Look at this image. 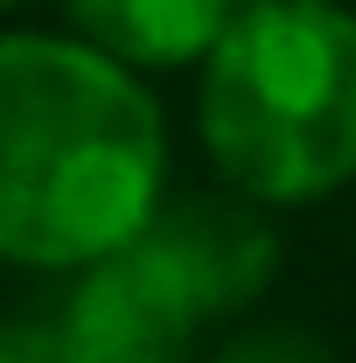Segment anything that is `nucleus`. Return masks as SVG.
I'll return each instance as SVG.
<instances>
[{
	"label": "nucleus",
	"mask_w": 356,
	"mask_h": 363,
	"mask_svg": "<svg viewBox=\"0 0 356 363\" xmlns=\"http://www.w3.org/2000/svg\"><path fill=\"white\" fill-rule=\"evenodd\" d=\"M0 363H77L56 301H28L0 315Z\"/></svg>",
	"instance_id": "nucleus-7"
},
{
	"label": "nucleus",
	"mask_w": 356,
	"mask_h": 363,
	"mask_svg": "<svg viewBox=\"0 0 356 363\" xmlns=\"http://www.w3.org/2000/svg\"><path fill=\"white\" fill-rule=\"evenodd\" d=\"M210 363H335V350L301 321H259V328L223 335L210 350Z\"/></svg>",
	"instance_id": "nucleus-6"
},
{
	"label": "nucleus",
	"mask_w": 356,
	"mask_h": 363,
	"mask_svg": "<svg viewBox=\"0 0 356 363\" xmlns=\"http://www.w3.org/2000/svg\"><path fill=\"white\" fill-rule=\"evenodd\" d=\"M238 7H259V0H238Z\"/></svg>",
	"instance_id": "nucleus-8"
},
{
	"label": "nucleus",
	"mask_w": 356,
	"mask_h": 363,
	"mask_svg": "<svg viewBox=\"0 0 356 363\" xmlns=\"http://www.w3.org/2000/svg\"><path fill=\"white\" fill-rule=\"evenodd\" d=\"M56 315L77 363H189L203 335V321L168 294V279L133 245L77 272L70 294H56Z\"/></svg>",
	"instance_id": "nucleus-4"
},
{
	"label": "nucleus",
	"mask_w": 356,
	"mask_h": 363,
	"mask_svg": "<svg viewBox=\"0 0 356 363\" xmlns=\"http://www.w3.org/2000/svg\"><path fill=\"white\" fill-rule=\"evenodd\" d=\"M168 196V119L147 77L77 35H0V259L84 272Z\"/></svg>",
	"instance_id": "nucleus-1"
},
{
	"label": "nucleus",
	"mask_w": 356,
	"mask_h": 363,
	"mask_svg": "<svg viewBox=\"0 0 356 363\" xmlns=\"http://www.w3.org/2000/svg\"><path fill=\"white\" fill-rule=\"evenodd\" d=\"M133 252L168 279V294L182 308L210 328L223 315H245L272 286V272H279V230L238 189H175L140 224Z\"/></svg>",
	"instance_id": "nucleus-3"
},
{
	"label": "nucleus",
	"mask_w": 356,
	"mask_h": 363,
	"mask_svg": "<svg viewBox=\"0 0 356 363\" xmlns=\"http://www.w3.org/2000/svg\"><path fill=\"white\" fill-rule=\"evenodd\" d=\"M0 7H21V0H0Z\"/></svg>",
	"instance_id": "nucleus-9"
},
{
	"label": "nucleus",
	"mask_w": 356,
	"mask_h": 363,
	"mask_svg": "<svg viewBox=\"0 0 356 363\" xmlns=\"http://www.w3.org/2000/svg\"><path fill=\"white\" fill-rule=\"evenodd\" d=\"M196 126L217 175L259 210L356 182V14L343 0L238 7L196 63Z\"/></svg>",
	"instance_id": "nucleus-2"
},
{
	"label": "nucleus",
	"mask_w": 356,
	"mask_h": 363,
	"mask_svg": "<svg viewBox=\"0 0 356 363\" xmlns=\"http://www.w3.org/2000/svg\"><path fill=\"white\" fill-rule=\"evenodd\" d=\"M63 7H70V35L133 77L203 63L238 14V0H63Z\"/></svg>",
	"instance_id": "nucleus-5"
}]
</instances>
